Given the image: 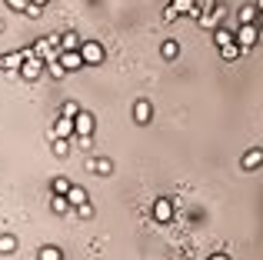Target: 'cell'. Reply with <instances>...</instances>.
Instances as JSON below:
<instances>
[{
  "instance_id": "obj_21",
  "label": "cell",
  "mask_w": 263,
  "mask_h": 260,
  "mask_svg": "<svg viewBox=\"0 0 263 260\" xmlns=\"http://www.w3.org/2000/svg\"><path fill=\"white\" fill-rule=\"evenodd\" d=\"M160 53H163V60H174L177 53H180V47H177V40H163V47H160Z\"/></svg>"
},
{
  "instance_id": "obj_18",
  "label": "cell",
  "mask_w": 263,
  "mask_h": 260,
  "mask_svg": "<svg viewBox=\"0 0 263 260\" xmlns=\"http://www.w3.org/2000/svg\"><path fill=\"white\" fill-rule=\"evenodd\" d=\"M67 200H70L73 207H80V203H87V190H84V187H77V183H73V187L67 190Z\"/></svg>"
},
{
  "instance_id": "obj_11",
  "label": "cell",
  "mask_w": 263,
  "mask_h": 260,
  "mask_svg": "<svg viewBox=\"0 0 263 260\" xmlns=\"http://www.w3.org/2000/svg\"><path fill=\"white\" fill-rule=\"evenodd\" d=\"M170 4H174L180 13H186V17H193V20H200V13H203V10L197 7V0H170Z\"/></svg>"
},
{
  "instance_id": "obj_24",
  "label": "cell",
  "mask_w": 263,
  "mask_h": 260,
  "mask_svg": "<svg viewBox=\"0 0 263 260\" xmlns=\"http://www.w3.org/2000/svg\"><path fill=\"white\" fill-rule=\"evenodd\" d=\"M77 114H80V104H77V100H67V104L60 107V117H77Z\"/></svg>"
},
{
  "instance_id": "obj_14",
  "label": "cell",
  "mask_w": 263,
  "mask_h": 260,
  "mask_svg": "<svg viewBox=\"0 0 263 260\" xmlns=\"http://www.w3.org/2000/svg\"><path fill=\"white\" fill-rule=\"evenodd\" d=\"M240 53H243V47L233 40V44H227V47H220V57L227 60V64H233V60H240Z\"/></svg>"
},
{
  "instance_id": "obj_25",
  "label": "cell",
  "mask_w": 263,
  "mask_h": 260,
  "mask_svg": "<svg viewBox=\"0 0 263 260\" xmlns=\"http://www.w3.org/2000/svg\"><path fill=\"white\" fill-rule=\"evenodd\" d=\"M37 260H60V250L57 247H40L37 250Z\"/></svg>"
},
{
  "instance_id": "obj_29",
  "label": "cell",
  "mask_w": 263,
  "mask_h": 260,
  "mask_svg": "<svg viewBox=\"0 0 263 260\" xmlns=\"http://www.w3.org/2000/svg\"><path fill=\"white\" fill-rule=\"evenodd\" d=\"M77 217H80V220H90V217H93V207H90V200L77 207Z\"/></svg>"
},
{
  "instance_id": "obj_30",
  "label": "cell",
  "mask_w": 263,
  "mask_h": 260,
  "mask_svg": "<svg viewBox=\"0 0 263 260\" xmlns=\"http://www.w3.org/2000/svg\"><path fill=\"white\" fill-rule=\"evenodd\" d=\"M73 140H77L80 150H90V147H93V137H77V134H73Z\"/></svg>"
},
{
  "instance_id": "obj_10",
  "label": "cell",
  "mask_w": 263,
  "mask_h": 260,
  "mask_svg": "<svg viewBox=\"0 0 263 260\" xmlns=\"http://www.w3.org/2000/svg\"><path fill=\"white\" fill-rule=\"evenodd\" d=\"M87 170H90V174H97V177H107L110 170H114V163H110L107 157H90V160H87Z\"/></svg>"
},
{
  "instance_id": "obj_6",
  "label": "cell",
  "mask_w": 263,
  "mask_h": 260,
  "mask_svg": "<svg viewBox=\"0 0 263 260\" xmlns=\"http://www.w3.org/2000/svg\"><path fill=\"white\" fill-rule=\"evenodd\" d=\"M154 217L160 224H170V220H174V200H167V197L154 200Z\"/></svg>"
},
{
  "instance_id": "obj_23",
  "label": "cell",
  "mask_w": 263,
  "mask_h": 260,
  "mask_svg": "<svg viewBox=\"0 0 263 260\" xmlns=\"http://www.w3.org/2000/svg\"><path fill=\"white\" fill-rule=\"evenodd\" d=\"M67 207H73V203L67 200V194H57V197H53V214H67Z\"/></svg>"
},
{
  "instance_id": "obj_28",
  "label": "cell",
  "mask_w": 263,
  "mask_h": 260,
  "mask_svg": "<svg viewBox=\"0 0 263 260\" xmlns=\"http://www.w3.org/2000/svg\"><path fill=\"white\" fill-rule=\"evenodd\" d=\"M27 17H30V20H40V17H44V4H30V7H27Z\"/></svg>"
},
{
  "instance_id": "obj_20",
  "label": "cell",
  "mask_w": 263,
  "mask_h": 260,
  "mask_svg": "<svg viewBox=\"0 0 263 260\" xmlns=\"http://www.w3.org/2000/svg\"><path fill=\"white\" fill-rule=\"evenodd\" d=\"M47 73H50V77H67V73H70V70H67V67L64 64H60V60H47Z\"/></svg>"
},
{
  "instance_id": "obj_15",
  "label": "cell",
  "mask_w": 263,
  "mask_h": 260,
  "mask_svg": "<svg viewBox=\"0 0 263 260\" xmlns=\"http://www.w3.org/2000/svg\"><path fill=\"white\" fill-rule=\"evenodd\" d=\"M53 137H73V117H60L53 124Z\"/></svg>"
},
{
  "instance_id": "obj_26",
  "label": "cell",
  "mask_w": 263,
  "mask_h": 260,
  "mask_svg": "<svg viewBox=\"0 0 263 260\" xmlns=\"http://www.w3.org/2000/svg\"><path fill=\"white\" fill-rule=\"evenodd\" d=\"M7 7H10L13 13H27V7H30V0H4Z\"/></svg>"
},
{
  "instance_id": "obj_13",
  "label": "cell",
  "mask_w": 263,
  "mask_h": 260,
  "mask_svg": "<svg viewBox=\"0 0 263 260\" xmlns=\"http://www.w3.org/2000/svg\"><path fill=\"white\" fill-rule=\"evenodd\" d=\"M80 47H84V37H80V33H64V37H60V50H80Z\"/></svg>"
},
{
  "instance_id": "obj_16",
  "label": "cell",
  "mask_w": 263,
  "mask_h": 260,
  "mask_svg": "<svg viewBox=\"0 0 263 260\" xmlns=\"http://www.w3.org/2000/svg\"><path fill=\"white\" fill-rule=\"evenodd\" d=\"M257 17H260V7L257 4L240 7V24H257Z\"/></svg>"
},
{
  "instance_id": "obj_3",
  "label": "cell",
  "mask_w": 263,
  "mask_h": 260,
  "mask_svg": "<svg viewBox=\"0 0 263 260\" xmlns=\"http://www.w3.org/2000/svg\"><path fill=\"white\" fill-rule=\"evenodd\" d=\"M80 53H84V64H87V67H100L103 57H107V53H103V47L97 44V40H84Z\"/></svg>"
},
{
  "instance_id": "obj_4",
  "label": "cell",
  "mask_w": 263,
  "mask_h": 260,
  "mask_svg": "<svg viewBox=\"0 0 263 260\" xmlns=\"http://www.w3.org/2000/svg\"><path fill=\"white\" fill-rule=\"evenodd\" d=\"M44 67H47L44 57H27L24 67H20V77H24V80H37L40 73H44Z\"/></svg>"
},
{
  "instance_id": "obj_22",
  "label": "cell",
  "mask_w": 263,
  "mask_h": 260,
  "mask_svg": "<svg viewBox=\"0 0 263 260\" xmlns=\"http://www.w3.org/2000/svg\"><path fill=\"white\" fill-rule=\"evenodd\" d=\"M13 250H17V237L4 234V237H0V254H13Z\"/></svg>"
},
{
  "instance_id": "obj_35",
  "label": "cell",
  "mask_w": 263,
  "mask_h": 260,
  "mask_svg": "<svg viewBox=\"0 0 263 260\" xmlns=\"http://www.w3.org/2000/svg\"><path fill=\"white\" fill-rule=\"evenodd\" d=\"M257 7H260V10H263V0H257Z\"/></svg>"
},
{
  "instance_id": "obj_32",
  "label": "cell",
  "mask_w": 263,
  "mask_h": 260,
  "mask_svg": "<svg viewBox=\"0 0 263 260\" xmlns=\"http://www.w3.org/2000/svg\"><path fill=\"white\" fill-rule=\"evenodd\" d=\"M210 260H230V257H227V254H213Z\"/></svg>"
},
{
  "instance_id": "obj_5",
  "label": "cell",
  "mask_w": 263,
  "mask_h": 260,
  "mask_svg": "<svg viewBox=\"0 0 263 260\" xmlns=\"http://www.w3.org/2000/svg\"><path fill=\"white\" fill-rule=\"evenodd\" d=\"M93 124H97V120L90 117V114L80 110L77 117H73V134H77V137H93Z\"/></svg>"
},
{
  "instance_id": "obj_17",
  "label": "cell",
  "mask_w": 263,
  "mask_h": 260,
  "mask_svg": "<svg viewBox=\"0 0 263 260\" xmlns=\"http://www.w3.org/2000/svg\"><path fill=\"white\" fill-rule=\"evenodd\" d=\"M213 40H217V47H227V44H233V40H237V33L227 30V27H217V30H213Z\"/></svg>"
},
{
  "instance_id": "obj_2",
  "label": "cell",
  "mask_w": 263,
  "mask_h": 260,
  "mask_svg": "<svg viewBox=\"0 0 263 260\" xmlns=\"http://www.w3.org/2000/svg\"><path fill=\"white\" fill-rule=\"evenodd\" d=\"M260 27L257 24H240L237 27V44L243 47V50H250V47H257V40H260Z\"/></svg>"
},
{
  "instance_id": "obj_7",
  "label": "cell",
  "mask_w": 263,
  "mask_h": 260,
  "mask_svg": "<svg viewBox=\"0 0 263 260\" xmlns=\"http://www.w3.org/2000/svg\"><path fill=\"white\" fill-rule=\"evenodd\" d=\"M223 7H213V10H203V13H200V20H197V24L200 27H210V30H217V27H220V20H223Z\"/></svg>"
},
{
  "instance_id": "obj_8",
  "label": "cell",
  "mask_w": 263,
  "mask_h": 260,
  "mask_svg": "<svg viewBox=\"0 0 263 260\" xmlns=\"http://www.w3.org/2000/svg\"><path fill=\"white\" fill-rule=\"evenodd\" d=\"M60 64H64L67 70H80V67H87L80 50H60Z\"/></svg>"
},
{
  "instance_id": "obj_1",
  "label": "cell",
  "mask_w": 263,
  "mask_h": 260,
  "mask_svg": "<svg viewBox=\"0 0 263 260\" xmlns=\"http://www.w3.org/2000/svg\"><path fill=\"white\" fill-rule=\"evenodd\" d=\"M27 57H37L33 47H30V50H10V53H4V57H0V67H4L7 73H20V67H24Z\"/></svg>"
},
{
  "instance_id": "obj_31",
  "label": "cell",
  "mask_w": 263,
  "mask_h": 260,
  "mask_svg": "<svg viewBox=\"0 0 263 260\" xmlns=\"http://www.w3.org/2000/svg\"><path fill=\"white\" fill-rule=\"evenodd\" d=\"M177 17H180V10H177V7H174V4H170V7H167V10H163V20H167V24H170V20H177Z\"/></svg>"
},
{
  "instance_id": "obj_27",
  "label": "cell",
  "mask_w": 263,
  "mask_h": 260,
  "mask_svg": "<svg viewBox=\"0 0 263 260\" xmlns=\"http://www.w3.org/2000/svg\"><path fill=\"white\" fill-rule=\"evenodd\" d=\"M70 187H73V183L67 180V177H57V180H53V190H57V194H67Z\"/></svg>"
},
{
  "instance_id": "obj_36",
  "label": "cell",
  "mask_w": 263,
  "mask_h": 260,
  "mask_svg": "<svg viewBox=\"0 0 263 260\" xmlns=\"http://www.w3.org/2000/svg\"><path fill=\"white\" fill-rule=\"evenodd\" d=\"M0 30H4V20H0Z\"/></svg>"
},
{
  "instance_id": "obj_9",
  "label": "cell",
  "mask_w": 263,
  "mask_h": 260,
  "mask_svg": "<svg viewBox=\"0 0 263 260\" xmlns=\"http://www.w3.org/2000/svg\"><path fill=\"white\" fill-rule=\"evenodd\" d=\"M134 120H137V124H150V120H154V107H150V100H137V104H134Z\"/></svg>"
},
{
  "instance_id": "obj_12",
  "label": "cell",
  "mask_w": 263,
  "mask_h": 260,
  "mask_svg": "<svg viewBox=\"0 0 263 260\" xmlns=\"http://www.w3.org/2000/svg\"><path fill=\"white\" fill-rule=\"evenodd\" d=\"M257 167H263V150L253 147V150L243 154V170H257Z\"/></svg>"
},
{
  "instance_id": "obj_19",
  "label": "cell",
  "mask_w": 263,
  "mask_h": 260,
  "mask_svg": "<svg viewBox=\"0 0 263 260\" xmlns=\"http://www.w3.org/2000/svg\"><path fill=\"white\" fill-rule=\"evenodd\" d=\"M70 140H73V137H53V154L67 157V154H70Z\"/></svg>"
},
{
  "instance_id": "obj_33",
  "label": "cell",
  "mask_w": 263,
  "mask_h": 260,
  "mask_svg": "<svg viewBox=\"0 0 263 260\" xmlns=\"http://www.w3.org/2000/svg\"><path fill=\"white\" fill-rule=\"evenodd\" d=\"M257 27H260V30H263V10H260V17H257Z\"/></svg>"
},
{
  "instance_id": "obj_34",
  "label": "cell",
  "mask_w": 263,
  "mask_h": 260,
  "mask_svg": "<svg viewBox=\"0 0 263 260\" xmlns=\"http://www.w3.org/2000/svg\"><path fill=\"white\" fill-rule=\"evenodd\" d=\"M30 4H47V0H30Z\"/></svg>"
}]
</instances>
